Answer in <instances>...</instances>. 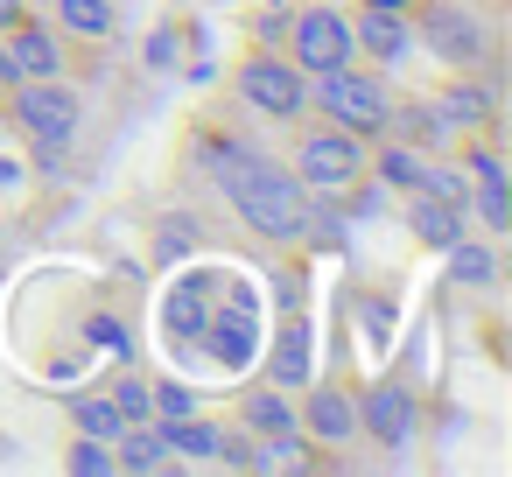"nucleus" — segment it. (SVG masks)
Masks as SVG:
<instances>
[{
  "label": "nucleus",
  "instance_id": "f257e3e1",
  "mask_svg": "<svg viewBox=\"0 0 512 477\" xmlns=\"http://www.w3.org/2000/svg\"><path fill=\"white\" fill-rule=\"evenodd\" d=\"M218 183H225V197L239 204V218L260 232V239H302L309 232V190L288 176V169H274L267 155H246V148H232L225 162H218Z\"/></svg>",
  "mask_w": 512,
  "mask_h": 477
},
{
  "label": "nucleus",
  "instance_id": "f03ea898",
  "mask_svg": "<svg viewBox=\"0 0 512 477\" xmlns=\"http://www.w3.org/2000/svg\"><path fill=\"white\" fill-rule=\"evenodd\" d=\"M316 113H323L330 127H344V134H379V127L393 120V92H386L372 71L337 64V71L316 78Z\"/></svg>",
  "mask_w": 512,
  "mask_h": 477
},
{
  "label": "nucleus",
  "instance_id": "7ed1b4c3",
  "mask_svg": "<svg viewBox=\"0 0 512 477\" xmlns=\"http://www.w3.org/2000/svg\"><path fill=\"white\" fill-rule=\"evenodd\" d=\"M15 127H22L43 155H64L71 134H78V92L57 85V78H22V85H15Z\"/></svg>",
  "mask_w": 512,
  "mask_h": 477
},
{
  "label": "nucleus",
  "instance_id": "20e7f679",
  "mask_svg": "<svg viewBox=\"0 0 512 477\" xmlns=\"http://www.w3.org/2000/svg\"><path fill=\"white\" fill-rule=\"evenodd\" d=\"M358 176H365V148H358V134H344V127L309 134L302 155H295V183H302L309 197H351Z\"/></svg>",
  "mask_w": 512,
  "mask_h": 477
},
{
  "label": "nucleus",
  "instance_id": "39448f33",
  "mask_svg": "<svg viewBox=\"0 0 512 477\" xmlns=\"http://www.w3.org/2000/svg\"><path fill=\"white\" fill-rule=\"evenodd\" d=\"M351 57H358V43H351V22L337 15V0H316V8L295 15V29H288V64H295L302 78H323V71L351 64Z\"/></svg>",
  "mask_w": 512,
  "mask_h": 477
},
{
  "label": "nucleus",
  "instance_id": "423d86ee",
  "mask_svg": "<svg viewBox=\"0 0 512 477\" xmlns=\"http://www.w3.org/2000/svg\"><path fill=\"white\" fill-rule=\"evenodd\" d=\"M239 99L253 113H267V120H295L309 106V85H302V71L288 57H246L239 64Z\"/></svg>",
  "mask_w": 512,
  "mask_h": 477
},
{
  "label": "nucleus",
  "instance_id": "0eeeda50",
  "mask_svg": "<svg viewBox=\"0 0 512 477\" xmlns=\"http://www.w3.org/2000/svg\"><path fill=\"white\" fill-rule=\"evenodd\" d=\"M351 43L365 57H379V64H400L414 50V22H407V8H393V0H365L351 15Z\"/></svg>",
  "mask_w": 512,
  "mask_h": 477
},
{
  "label": "nucleus",
  "instance_id": "6e6552de",
  "mask_svg": "<svg viewBox=\"0 0 512 477\" xmlns=\"http://www.w3.org/2000/svg\"><path fill=\"white\" fill-rule=\"evenodd\" d=\"M22 78H64V43L50 29L15 22V43L0 50V85H22Z\"/></svg>",
  "mask_w": 512,
  "mask_h": 477
},
{
  "label": "nucleus",
  "instance_id": "1a4fd4ad",
  "mask_svg": "<svg viewBox=\"0 0 512 477\" xmlns=\"http://www.w3.org/2000/svg\"><path fill=\"white\" fill-rule=\"evenodd\" d=\"M421 36H428V50H435L442 64H477V57L491 50V36H484L470 15H456V8H428V15H421Z\"/></svg>",
  "mask_w": 512,
  "mask_h": 477
},
{
  "label": "nucleus",
  "instance_id": "9d476101",
  "mask_svg": "<svg viewBox=\"0 0 512 477\" xmlns=\"http://www.w3.org/2000/svg\"><path fill=\"white\" fill-rule=\"evenodd\" d=\"M358 421L372 428V442H386V449H400V442L414 435V400H407L400 386H372V393L358 400Z\"/></svg>",
  "mask_w": 512,
  "mask_h": 477
},
{
  "label": "nucleus",
  "instance_id": "9b49d317",
  "mask_svg": "<svg viewBox=\"0 0 512 477\" xmlns=\"http://www.w3.org/2000/svg\"><path fill=\"white\" fill-rule=\"evenodd\" d=\"M309 428H316V442H351L358 435V400H344L337 386H316L309 393Z\"/></svg>",
  "mask_w": 512,
  "mask_h": 477
},
{
  "label": "nucleus",
  "instance_id": "f8f14e48",
  "mask_svg": "<svg viewBox=\"0 0 512 477\" xmlns=\"http://www.w3.org/2000/svg\"><path fill=\"white\" fill-rule=\"evenodd\" d=\"M169 456H197V463H239V449H225V435L211 421H169Z\"/></svg>",
  "mask_w": 512,
  "mask_h": 477
},
{
  "label": "nucleus",
  "instance_id": "ddd939ff",
  "mask_svg": "<svg viewBox=\"0 0 512 477\" xmlns=\"http://www.w3.org/2000/svg\"><path fill=\"white\" fill-rule=\"evenodd\" d=\"M162 463H169V428L127 421L120 428V470H162Z\"/></svg>",
  "mask_w": 512,
  "mask_h": 477
},
{
  "label": "nucleus",
  "instance_id": "4468645a",
  "mask_svg": "<svg viewBox=\"0 0 512 477\" xmlns=\"http://www.w3.org/2000/svg\"><path fill=\"white\" fill-rule=\"evenodd\" d=\"M414 239H428V246H449V239H463V204H442V197L414 190Z\"/></svg>",
  "mask_w": 512,
  "mask_h": 477
},
{
  "label": "nucleus",
  "instance_id": "2eb2a0df",
  "mask_svg": "<svg viewBox=\"0 0 512 477\" xmlns=\"http://www.w3.org/2000/svg\"><path fill=\"white\" fill-rule=\"evenodd\" d=\"M204 330H218L211 351H218L225 365H246V358H253V316H246V309H239V316H232V309H225V316H204Z\"/></svg>",
  "mask_w": 512,
  "mask_h": 477
},
{
  "label": "nucleus",
  "instance_id": "dca6fc26",
  "mask_svg": "<svg viewBox=\"0 0 512 477\" xmlns=\"http://www.w3.org/2000/svg\"><path fill=\"white\" fill-rule=\"evenodd\" d=\"M204 274H183V288L169 295V330H183V337H197L204 330Z\"/></svg>",
  "mask_w": 512,
  "mask_h": 477
},
{
  "label": "nucleus",
  "instance_id": "f3484780",
  "mask_svg": "<svg viewBox=\"0 0 512 477\" xmlns=\"http://www.w3.org/2000/svg\"><path fill=\"white\" fill-rule=\"evenodd\" d=\"M57 22L71 36H106L113 29V0H57Z\"/></svg>",
  "mask_w": 512,
  "mask_h": 477
},
{
  "label": "nucleus",
  "instance_id": "a211bd4d",
  "mask_svg": "<svg viewBox=\"0 0 512 477\" xmlns=\"http://www.w3.org/2000/svg\"><path fill=\"white\" fill-rule=\"evenodd\" d=\"M246 421H253L260 435H274V442L295 435V407H288L281 393H253V400H246Z\"/></svg>",
  "mask_w": 512,
  "mask_h": 477
},
{
  "label": "nucleus",
  "instance_id": "6ab92c4d",
  "mask_svg": "<svg viewBox=\"0 0 512 477\" xmlns=\"http://www.w3.org/2000/svg\"><path fill=\"white\" fill-rule=\"evenodd\" d=\"M435 120H442V127H477V120H491V99H484L477 85H463V92L435 99Z\"/></svg>",
  "mask_w": 512,
  "mask_h": 477
},
{
  "label": "nucleus",
  "instance_id": "aec40b11",
  "mask_svg": "<svg viewBox=\"0 0 512 477\" xmlns=\"http://www.w3.org/2000/svg\"><path fill=\"white\" fill-rule=\"evenodd\" d=\"M442 253H449V267H456V281H470V288H484V281H498V260H491L484 246H470V239H449Z\"/></svg>",
  "mask_w": 512,
  "mask_h": 477
},
{
  "label": "nucleus",
  "instance_id": "412c9836",
  "mask_svg": "<svg viewBox=\"0 0 512 477\" xmlns=\"http://www.w3.org/2000/svg\"><path fill=\"white\" fill-rule=\"evenodd\" d=\"M71 414H78V428H85L92 442H120V428H127V414L113 407V393H106V400H78Z\"/></svg>",
  "mask_w": 512,
  "mask_h": 477
},
{
  "label": "nucleus",
  "instance_id": "4be33fe9",
  "mask_svg": "<svg viewBox=\"0 0 512 477\" xmlns=\"http://www.w3.org/2000/svg\"><path fill=\"white\" fill-rule=\"evenodd\" d=\"M379 176H386L393 190H421V176H428V162H421L414 148H386V155H379Z\"/></svg>",
  "mask_w": 512,
  "mask_h": 477
},
{
  "label": "nucleus",
  "instance_id": "5701e85b",
  "mask_svg": "<svg viewBox=\"0 0 512 477\" xmlns=\"http://www.w3.org/2000/svg\"><path fill=\"white\" fill-rule=\"evenodd\" d=\"M148 407H155L162 421H183V414H197V400H190V386H155V393H148Z\"/></svg>",
  "mask_w": 512,
  "mask_h": 477
},
{
  "label": "nucleus",
  "instance_id": "b1692460",
  "mask_svg": "<svg viewBox=\"0 0 512 477\" xmlns=\"http://www.w3.org/2000/svg\"><path fill=\"white\" fill-rule=\"evenodd\" d=\"M113 407H120L127 421H148V414H155V407H148V386H141V379H120V386H113Z\"/></svg>",
  "mask_w": 512,
  "mask_h": 477
},
{
  "label": "nucleus",
  "instance_id": "393cba45",
  "mask_svg": "<svg viewBox=\"0 0 512 477\" xmlns=\"http://www.w3.org/2000/svg\"><path fill=\"white\" fill-rule=\"evenodd\" d=\"M71 470L106 477V470H120V456H113V449H99V442H78V449H71Z\"/></svg>",
  "mask_w": 512,
  "mask_h": 477
},
{
  "label": "nucleus",
  "instance_id": "a878e982",
  "mask_svg": "<svg viewBox=\"0 0 512 477\" xmlns=\"http://www.w3.org/2000/svg\"><path fill=\"white\" fill-rule=\"evenodd\" d=\"M470 169H477V190H505V162H498L491 148H477V155H470Z\"/></svg>",
  "mask_w": 512,
  "mask_h": 477
},
{
  "label": "nucleus",
  "instance_id": "bb28decb",
  "mask_svg": "<svg viewBox=\"0 0 512 477\" xmlns=\"http://www.w3.org/2000/svg\"><path fill=\"white\" fill-rule=\"evenodd\" d=\"M92 337H99V344H120V351H127V330H120L113 316H99V323H92Z\"/></svg>",
  "mask_w": 512,
  "mask_h": 477
},
{
  "label": "nucleus",
  "instance_id": "cd10ccee",
  "mask_svg": "<svg viewBox=\"0 0 512 477\" xmlns=\"http://www.w3.org/2000/svg\"><path fill=\"white\" fill-rule=\"evenodd\" d=\"M0 22H8V29L22 22V8H15V0H0Z\"/></svg>",
  "mask_w": 512,
  "mask_h": 477
},
{
  "label": "nucleus",
  "instance_id": "c85d7f7f",
  "mask_svg": "<svg viewBox=\"0 0 512 477\" xmlns=\"http://www.w3.org/2000/svg\"><path fill=\"white\" fill-rule=\"evenodd\" d=\"M0 183H15V162H0Z\"/></svg>",
  "mask_w": 512,
  "mask_h": 477
}]
</instances>
